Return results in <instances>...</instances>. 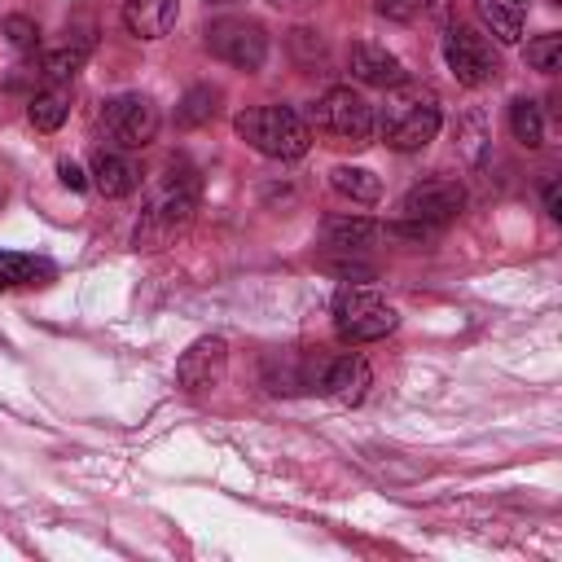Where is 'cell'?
<instances>
[{
  "mask_svg": "<svg viewBox=\"0 0 562 562\" xmlns=\"http://www.w3.org/2000/svg\"><path fill=\"white\" fill-rule=\"evenodd\" d=\"M443 110L439 97L426 83H395L386 88V105L373 114V132H382V140L400 154H417L439 136Z\"/></svg>",
  "mask_w": 562,
  "mask_h": 562,
  "instance_id": "obj_1",
  "label": "cell"
},
{
  "mask_svg": "<svg viewBox=\"0 0 562 562\" xmlns=\"http://www.w3.org/2000/svg\"><path fill=\"white\" fill-rule=\"evenodd\" d=\"M198 171H189V167H167L162 171V180H158V189H154V198H149V206H145V215H140V224H136V246H145V250H158V246H167L189 220H193V211H198Z\"/></svg>",
  "mask_w": 562,
  "mask_h": 562,
  "instance_id": "obj_2",
  "label": "cell"
},
{
  "mask_svg": "<svg viewBox=\"0 0 562 562\" xmlns=\"http://www.w3.org/2000/svg\"><path fill=\"white\" fill-rule=\"evenodd\" d=\"M233 132H237L255 154L281 158V162L303 158L307 145H312V127H307L303 114L290 110V105H250V110H241V114L233 119Z\"/></svg>",
  "mask_w": 562,
  "mask_h": 562,
  "instance_id": "obj_3",
  "label": "cell"
},
{
  "mask_svg": "<svg viewBox=\"0 0 562 562\" xmlns=\"http://www.w3.org/2000/svg\"><path fill=\"white\" fill-rule=\"evenodd\" d=\"M312 127L334 149H364L373 140V105L351 88H329L312 105Z\"/></svg>",
  "mask_w": 562,
  "mask_h": 562,
  "instance_id": "obj_4",
  "label": "cell"
},
{
  "mask_svg": "<svg viewBox=\"0 0 562 562\" xmlns=\"http://www.w3.org/2000/svg\"><path fill=\"white\" fill-rule=\"evenodd\" d=\"M395 321H400L395 307H391L382 294L364 290V285H342L338 299H334V329H338V338H347V342L386 338V334L395 329Z\"/></svg>",
  "mask_w": 562,
  "mask_h": 562,
  "instance_id": "obj_5",
  "label": "cell"
},
{
  "mask_svg": "<svg viewBox=\"0 0 562 562\" xmlns=\"http://www.w3.org/2000/svg\"><path fill=\"white\" fill-rule=\"evenodd\" d=\"M206 48H211V57H220L237 70H259L268 57V35L255 18H215L206 26Z\"/></svg>",
  "mask_w": 562,
  "mask_h": 562,
  "instance_id": "obj_6",
  "label": "cell"
},
{
  "mask_svg": "<svg viewBox=\"0 0 562 562\" xmlns=\"http://www.w3.org/2000/svg\"><path fill=\"white\" fill-rule=\"evenodd\" d=\"M101 127L123 149H145L158 136V105L145 92H119L101 110Z\"/></svg>",
  "mask_w": 562,
  "mask_h": 562,
  "instance_id": "obj_7",
  "label": "cell"
},
{
  "mask_svg": "<svg viewBox=\"0 0 562 562\" xmlns=\"http://www.w3.org/2000/svg\"><path fill=\"white\" fill-rule=\"evenodd\" d=\"M443 61H448V70L457 75V83H465V88H483V83H492L496 70H501L492 44H487L474 26H461V22H452V26L443 31Z\"/></svg>",
  "mask_w": 562,
  "mask_h": 562,
  "instance_id": "obj_8",
  "label": "cell"
},
{
  "mask_svg": "<svg viewBox=\"0 0 562 562\" xmlns=\"http://www.w3.org/2000/svg\"><path fill=\"white\" fill-rule=\"evenodd\" d=\"M465 211V189L448 176L422 180L400 198V220L408 224H426V228H443Z\"/></svg>",
  "mask_w": 562,
  "mask_h": 562,
  "instance_id": "obj_9",
  "label": "cell"
},
{
  "mask_svg": "<svg viewBox=\"0 0 562 562\" xmlns=\"http://www.w3.org/2000/svg\"><path fill=\"white\" fill-rule=\"evenodd\" d=\"M224 364H228V342L206 334V338L189 342V351L176 360V386L184 395H206L224 382Z\"/></svg>",
  "mask_w": 562,
  "mask_h": 562,
  "instance_id": "obj_10",
  "label": "cell"
},
{
  "mask_svg": "<svg viewBox=\"0 0 562 562\" xmlns=\"http://www.w3.org/2000/svg\"><path fill=\"white\" fill-rule=\"evenodd\" d=\"M321 391L325 395H334L338 404H360L364 395H369V382H373V373H369V364H364V356H338V360H329L325 369H321Z\"/></svg>",
  "mask_w": 562,
  "mask_h": 562,
  "instance_id": "obj_11",
  "label": "cell"
},
{
  "mask_svg": "<svg viewBox=\"0 0 562 562\" xmlns=\"http://www.w3.org/2000/svg\"><path fill=\"white\" fill-rule=\"evenodd\" d=\"M347 66H351V75H356L360 83H369V88H395V83H404L400 57L386 53L382 44H369V40H356V44H351Z\"/></svg>",
  "mask_w": 562,
  "mask_h": 562,
  "instance_id": "obj_12",
  "label": "cell"
},
{
  "mask_svg": "<svg viewBox=\"0 0 562 562\" xmlns=\"http://www.w3.org/2000/svg\"><path fill=\"white\" fill-rule=\"evenodd\" d=\"M180 18L176 0H123V26L136 40H162Z\"/></svg>",
  "mask_w": 562,
  "mask_h": 562,
  "instance_id": "obj_13",
  "label": "cell"
},
{
  "mask_svg": "<svg viewBox=\"0 0 562 562\" xmlns=\"http://www.w3.org/2000/svg\"><path fill=\"white\" fill-rule=\"evenodd\" d=\"M136 180H140V171H136L123 154L101 149V154L92 158V184H97L101 198H127V193H136Z\"/></svg>",
  "mask_w": 562,
  "mask_h": 562,
  "instance_id": "obj_14",
  "label": "cell"
},
{
  "mask_svg": "<svg viewBox=\"0 0 562 562\" xmlns=\"http://www.w3.org/2000/svg\"><path fill=\"white\" fill-rule=\"evenodd\" d=\"M66 114H70V88H66V83H48V88L35 92L31 105H26V119H31L35 132H57V127L66 123Z\"/></svg>",
  "mask_w": 562,
  "mask_h": 562,
  "instance_id": "obj_15",
  "label": "cell"
},
{
  "mask_svg": "<svg viewBox=\"0 0 562 562\" xmlns=\"http://www.w3.org/2000/svg\"><path fill=\"white\" fill-rule=\"evenodd\" d=\"M329 184L338 198L347 202H360V206H373L382 198V180L369 171V167H334L329 171Z\"/></svg>",
  "mask_w": 562,
  "mask_h": 562,
  "instance_id": "obj_16",
  "label": "cell"
},
{
  "mask_svg": "<svg viewBox=\"0 0 562 562\" xmlns=\"http://www.w3.org/2000/svg\"><path fill=\"white\" fill-rule=\"evenodd\" d=\"M48 277H53V263L48 259H35V255H22V250H0V290L40 285Z\"/></svg>",
  "mask_w": 562,
  "mask_h": 562,
  "instance_id": "obj_17",
  "label": "cell"
},
{
  "mask_svg": "<svg viewBox=\"0 0 562 562\" xmlns=\"http://www.w3.org/2000/svg\"><path fill=\"white\" fill-rule=\"evenodd\" d=\"M215 114H220V88H211V83L189 88V92L180 97V105H176V123H180V127H202V123H211Z\"/></svg>",
  "mask_w": 562,
  "mask_h": 562,
  "instance_id": "obj_18",
  "label": "cell"
},
{
  "mask_svg": "<svg viewBox=\"0 0 562 562\" xmlns=\"http://www.w3.org/2000/svg\"><path fill=\"white\" fill-rule=\"evenodd\" d=\"M509 127H514V136H518L527 149H540V145H544V119H540V105H536L531 97H518V101L509 105Z\"/></svg>",
  "mask_w": 562,
  "mask_h": 562,
  "instance_id": "obj_19",
  "label": "cell"
},
{
  "mask_svg": "<svg viewBox=\"0 0 562 562\" xmlns=\"http://www.w3.org/2000/svg\"><path fill=\"white\" fill-rule=\"evenodd\" d=\"M479 18H483V26H487L501 44H518V40H522V18H518L509 4H501V0H479Z\"/></svg>",
  "mask_w": 562,
  "mask_h": 562,
  "instance_id": "obj_20",
  "label": "cell"
},
{
  "mask_svg": "<svg viewBox=\"0 0 562 562\" xmlns=\"http://www.w3.org/2000/svg\"><path fill=\"white\" fill-rule=\"evenodd\" d=\"M83 61H88V40H83V44H66V48L48 53V57L40 61V70H44V79L66 83V79H75V70H83Z\"/></svg>",
  "mask_w": 562,
  "mask_h": 562,
  "instance_id": "obj_21",
  "label": "cell"
},
{
  "mask_svg": "<svg viewBox=\"0 0 562 562\" xmlns=\"http://www.w3.org/2000/svg\"><path fill=\"white\" fill-rule=\"evenodd\" d=\"M325 237L338 250H360V246H369L378 237V228L369 220H325Z\"/></svg>",
  "mask_w": 562,
  "mask_h": 562,
  "instance_id": "obj_22",
  "label": "cell"
},
{
  "mask_svg": "<svg viewBox=\"0 0 562 562\" xmlns=\"http://www.w3.org/2000/svg\"><path fill=\"white\" fill-rule=\"evenodd\" d=\"M4 40H9V48L13 53H22V57H31L35 48H40V26L31 22V18H22V13H13V18H4Z\"/></svg>",
  "mask_w": 562,
  "mask_h": 562,
  "instance_id": "obj_23",
  "label": "cell"
},
{
  "mask_svg": "<svg viewBox=\"0 0 562 562\" xmlns=\"http://www.w3.org/2000/svg\"><path fill=\"white\" fill-rule=\"evenodd\" d=\"M527 61H531L540 75H553V70L562 66V35L549 31V35H540V40H531V44H527Z\"/></svg>",
  "mask_w": 562,
  "mask_h": 562,
  "instance_id": "obj_24",
  "label": "cell"
},
{
  "mask_svg": "<svg viewBox=\"0 0 562 562\" xmlns=\"http://www.w3.org/2000/svg\"><path fill=\"white\" fill-rule=\"evenodd\" d=\"M373 9L391 22H413V18H426V13L443 9V0H373Z\"/></svg>",
  "mask_w": 562,
  "mask_h": 562,
  "instance_id": "obj_25",
  "label": "cell"
},
{
  "mask_svg": "<svg viewBox=\"0 0 562 562\" xmlns=\"http://www.w3.org/2000/svg\"><path fill=\"white\" fill-rule=\"evenodd\" d=\"M57 176H61V184H66V189H83V184H88L83 167H79V162H70V158H61V162H57Z\"/></svg>",
  "mask_w": 562,
  "mask_h": 562,
  "instance_id": "obj_26",
  "label": "cell"
},
{
  "mask_svg": "<svg viewBox=\"0 0 562 562\" xmlns=\"http://www.w3.org/2000/svg\"><path fill=\"white\" fill-rule=\"evenodd\" d=\"M544 206H549V215H562V211H558V180L544 184Z\"/></svg>",
  "mask_w": 562,
  "mask_h": 562,
  "instance_id": "obj_27",
  "label": "cell"
},
{
  "mask_svg": "<svg viewBox=\"0 0 562 562\" xmlns=\"http://www.w3.org/2000/svg\"><path fill=\"white\" fill-rule=\"evenodd\" d=\"M553 4H558V0H553Z\"/></svg>",
  "mask_w": 562,
  "mask_h": 562,
  "instance_id": "obj_28",
  "label": "cell"
}]
</instances>
